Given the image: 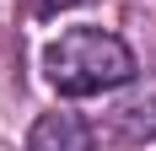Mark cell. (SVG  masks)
<instances>
[{
	"label": "cell",
	"instance_id": "1",
	"mask_svg": "<svg viewBox=\"0 0 156 151\" xmlns=\"http://www.w3.org/2000/svg\"><path fill=\"white\" fill-rule=\"evenodd\" d=\"M135 65V49L108 27H65L59 38L43 43V81L59 97H102L119 92Z\"/></svg>",
	"mask_w": 156,
	"mask_h": 151
},
{
	"label": "cell",
	"instance_id": "2",
	"mask_svg": "<svg viewBox=\"0 0 156 151\" xmlns=\"http://www.w3.org/2000/svg\"><path fill=\"white\" fill-rule=\"evenodd\" d=\"M108 130L119 140H156V70L151 76L135 70L119 87V97L108 108Z\"/></svg>",
	"mask_w": 156,
	"mask_h": 151
},
{
	"label": "cell",
	"instance_id": "3",
	"mask_svg": "<svg viewBox=\"0 0 156 151\" xmlns=\"http://www.w3.org/2000/svg\"><path fill=\"white\" fill-rule=\"evenodd\" d=\"M27 151H97V135H92V124L81 113L54 108V113H43L27 130Z\"/></svg>",
	"mask_w": 156,
	"mask_h": 151
},
{
	"label": "cell",
	"instance_id": "4",
	"mask_svg": "<svg viewBox=\"0 0 156 151\" xmlns=\"http://www.w3.org/2000/svg\"><path fill=\"white\" fill-rule=\"evenodd\" d=\"M65 6H81V0H32V16H54V11H65Z\"/></svg>",
	"mask_w": 156,
	"mask_h": 151
}]
</instances>
